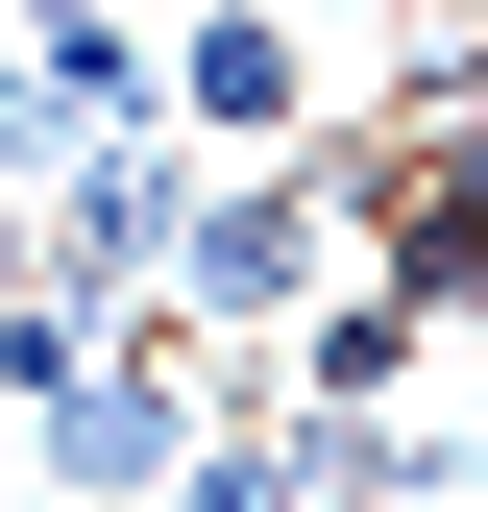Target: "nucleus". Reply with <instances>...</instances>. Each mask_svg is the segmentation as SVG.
Segmentation results:
<instances>
[{"label": "nucleus", "mask_w": 488, "mask_h": 512, "mask_svg": "<svg viewBox=\"0 0 488 512\" xmlns=\"http://www.w3.org/2000/svg\"><path fill=\"white\" fill-rule=\"evenodd\" d=\"M342 147H196V220H171V317H220V342H269V317L342 293Z\"/></svg>", "instance_id": "f257e3e1"}, {"label": "nucleus", "mask_w": 488, "mask_h": 512, "mask_svg": "<svg viewBox=\"0 0 488 512\" xmlns=\"http://www.w3.org/2000/svg\"><path fill=\"white\" fill-rule=\"evenodd\" d=\"M147 122H171V147H318V122H342V49L293 25V0H171V25H147Z\"/></svg>", "instance_id": "f03ea898"}, {"label": "nucleus", "mask_w": 488, "mask_h": 512, "mask_svg": "<svg viewBox=\"0 0 488 512\" xmlns=\"http://www.w3.org/2000/svg\"><path fill=\"white\" fill-rule=\"evenodd\" d=\"M25 196H49V293H74V317H122V293H171L196 147H171V122H98V147H49V171H25Z\"/></svg>", "instance_id": "7ed1b4c3"}, {"label": "nucleus", "mask_w": 488, "mask_h": 512, "mask_svg": "<svg viewBox=\"0 0 488 512\" xmlns=\"http://www.w3.org/2000/svg\"><path fill=\"white\" fill-rule=\"evenodd\" d=\"M25 293H49V196L0 171V317H25Z\"/></svg>", "instance_id": "20e7f679"}]
</instances>
